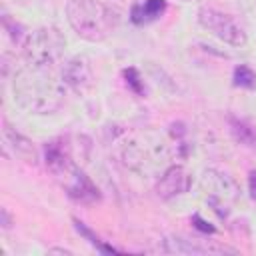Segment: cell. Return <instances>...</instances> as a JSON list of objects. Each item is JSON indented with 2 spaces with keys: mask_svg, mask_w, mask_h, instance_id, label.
I'll return each instance as SVG.
<instances>
[{
  "mask_svg": "<svg viewBox=\"0 0 256 256\" xmlns=\"http://www.w3.org/2000/svg\"><path fill=\"white\" fill-rule=\"evenodd\" d=\"M240 8L250 20V24L256 26V0H240Z\"/></svg>",
  "mask_w": 256,
  "mask_h": 256,
  "instance_id": "cell-16",
  "label": "cell"
},
{
  "mask_svg": "<svg viewBox=\"0 0 256 256\" xmlns=\"http://www.w3.org/2000/svg\"><path fill=\"white\" fill-rule=\"evenodd\" d=\"M14 102L32 114H52L66 100V82L52 68L26 64L12 78Z\"/></svg>",
  "mask_w": 256,
  "mask_h": 256,
  "instance_id": "cell-2",
  "label": "cell"
},
{
  "mask_svg": "<svg viewBox=\"0 0 256 256\" xmlns=\"http://www.w3.org/2000/svg\"><path fill=\"white\" fill-rule=\"evenodd\" d=\"M56 178L68 190L70 198H74L78 202H94V200H98V188L94 186V182L76 164H72L70 168H66Z\"/></svg>",
  "mask_w": 256,
  "mask_h": 256,
  "instance_id": "cell-8",
  "label": "cell"
},
{
  "mask_svg": "<svg viewBox=\"0 0 256 256\" xmlns=\"http://www.w3.org/2000/svg\"><path fill=\"white\" fill-rule=\"evenodd\" d=\"M182 2H194V0H182Z\"/></svg>",
  "mask_w": 256,
  "mask_h": 256,
  "instance_id": "cell-20",
  "label": "cell"
},
{
  "mask_svg": "<svg viewBox=\"0 0 256 256\" xmlns=\"http://www.w3.org/2000/svg\"><path fill=\"white\" fill-rule=\"evenodd\" d=\"M166 12V0H140L130 8V20L136 26L150 24Z\"/></svg>",
  "mask_w": 256,
  "mask_h": 256,
  "instance_id": "cell-12",
  "label": "cell"
},
{
  "mask_svg": "<svg viewBox=\"0 0 256 256\" xmlns=\"http://www.w3.org/2000/svg\"><path fill=\"white\" fill-rule=\"evenodd\" d=\"M192 222H194V226L198 228V230H202V232H206V234H212L214 232V226H210L206 220H202L198 214H194L192 216Z\"/></svg>",
  "mask_w": 256,
  "mask_h": 256,
  "instance_id": "cell-17",
  "label": "cell"
},
{
  "mask_svg": "<svg viewBox=\"0 0 256 256\" xmlns=\"http://www.w3.org/2000/svg\"><path fill=\"white\" fill-rule=\"evenodd\" d=\"M184 142L180 138H170L160 130H138L126 136L120 148L122 162L128 170L140 176H160L174 156H184L180 150Z\"/></svg>",
  "mask_w": 256,
  "mask_h": 256,
  "instance_id": "cell-1",
  "label": "cell"
},
{
  "mask_svg": "<svg viewBox=\"0 0 256 256\" xmlns=\"http://www.w3.org/2000/svg\"><path fill=\"white\" fill-rule=\"evenodd\" d=\"M66 18L70 28L86 42L106 40L118 24L116 12L98 0H68Z\"/></svg>",
  "mask_w": 256,
  "mask_h": 256,
  "instance_id": "cell-3",
  "label": "cell"
},
{
  "mask_svg": "<svg viewBox=\"0 0 256 256\" xmlns=\"http://www.w3.org/2000/svg\"><path fill=\"white\" fill-rule=\"evenodd\" d=\"M44 162H46V168L54 176H60L66 168H70L74 164V160H72L68 142L64 138H54V140L46 142V146H44Z\"/></svg>",
  "mask_w": 256,
  "mask_h": 256,
  "instance_id": "cell-10",
  "label": "cell"
},
{
  "mask_svg": "<svg viewBox=\"0 0 256 256\" xmlns=\"http://www.w3.org/2000/svg\"><path fill=\"white\" fill-rule=\"evenodd\" d=\"M248 192L256 200V170H250V174H248Z\"/></svg>",
  "mask_w": 256,
  "mask_h": 256,
  "instance_id": "cell-18",
  "label": "cell"
},
{
  "mask_svg": "<svg viewBox=\"0 0 256 256\" xmlns=\"http://www.w3.org/2000/svg\"><path fill=\"white\" fill-rule=\"evenodd\" d=\"M232 80H234V86H238V88H244V90L256 88V72L246 64H240L234 68Z\"/></svg>",
  "mask_w": 256,
  "mask_h": 256,
  "instance_id": "cell-14",
  "label": "cell"
},
{
  "mask_svg": "<svg viewBox=\"0 0 256 256\" xmlns=\"http://www.w3.org/2000/svg\"><path fill=\"white\" fill-rule=\"evenodd\" d=\"M60 76L66 82V86H70L76 92H86L94 82L92 66L86 56H74L72 60H68L62 68Z\"/></svg>",
  "mask_w": 256,
  "mask_h": 256,
  "instance_id": "cell-9",
  "label": "cell"
},
{
  "mask_svg": "<svg viewBox=\"0 0 256 256\" xmlns=\"http://www.w3.org/2000/svg\"><path fill=\"white\" fill-rule=\"evenodd\" d=\"M22 50L28 64L40 68H52L64 56L66 38L56 26H40L24 38Z\"/></svg>",
  "mask_w": 256,
  "mask_h": 256,
  "instance_id": "cell-4",
  "label": "cell"
},
{
  "mask_svg": "<svg viewBox=\"0 0 256 256\" xmlns=\"http://www.w3.org/2000/svg\"><path fill=\"white\" fill-rule=\"evenodd\" d=\"M192 186V176L188 174V170L184 166H178V164H170L160 176H158V182H156V194L158 198L162 200H172L176 196H182L190 190Z\"/></svg>",
  "mask_w": 256,
  "mask_h": 256,
  "instance_id": "cell-7",
  "label": "cell"
},
{
  "mask_svg": "<svg viewBox=\"0 0 256 256\" xmlns=\"http://www.w3.org/2000/svg\"><path fill=\"white\" fill-rule=\"evenodd\" d=\"M228 126H230V134L234 136L236 142H240L248 148H256V130L246 120L228 116Z\"/></svg>",
  "mask_w": 256,
  "mask_h": 256,
  "instance_id": "cell-13",
  "label": "cell"
},
{
  "mask_svg": "<svg viewBox=\"0 0 256 256\" xmlns=\"http://www.w3.org/2000/svg\"><path fill=\"white\" fill-rule=\"evenodd\" d=\"M198 24L208 30L212 36L222 40L224 44H230L234 48H244L248 42V34L244 28L226 12H220L216 8H200L198 10Z\"/></svg>",
  "mask_w": 256,
  "mask_h": 256,
  "instance_id": "cell-6",
  "label": "cell"
},
{
  "mask_svg": "<svg viewBox=\"0 0 256 256\" xmlns=\"http://www.w3.org/2000/svg\"><path fill=\"white\" fill-rule=\"evenodd\" d=\"M124 78H126V84H128V88H132L136 94H144L146 92V86H144V80H142V76L138 74V70L136 68H126L124 72Z\"/></svg>",
  "mask_w": 256,
  "mask_h": 256,
  "instance_id": "cell-15",
  "label": "cell"
},
{
  "mask_svg": "<svg viewBox=\"0 0 256 256\" xmlns=\"http://www.w3.org/2000/svg\"><path fill=\"white\" fill-rule=\"evenodd\" d=\"M2 136H4V142L12 148V152L20 160H24L26 164H36L38 162V150H36V146L26 136H22L20 132H16L8 122H4Z\"/></svg>",
  "mask_w": 256,
  "mask_h": 256,
  "instance_id": "cell-11",
  "label": "cell"
},
{
  "mask_svg": "<svg viewBox=\"0 0 256 256\" xmlns=\"http://www.w3.org/2000/svg\"><path fill=\"white\" fill-rule=\"evenodd\" d=\"M2 226L4 228H10L12 226V218H10V214H8L6 208H2Z\"/></svg>",
  "mask_w": 256,
  "mask_h": 256,
  "instance_id": "cell-19",
  "label": "cell"
},
{
  "mask_svg": "<svg viewBox=\"0 0 256 256\" xmlns=\"http://www.w3.org/2000/svg\"><path fill=\"white\" fill-rule=\"evenodd\" d=\"M198 186L202 190V194L206 196V202L212 206V210L220 216V218H226L228 210L238 202L240 198V186L238 182L218 170V168H206L202 170L200 178H198Z\"/></svg>",
  "mask_w": 256,
  "mask_h": 256,
  "instance_id": "cell-5",
  "label": "cell"
}]
</instances>
